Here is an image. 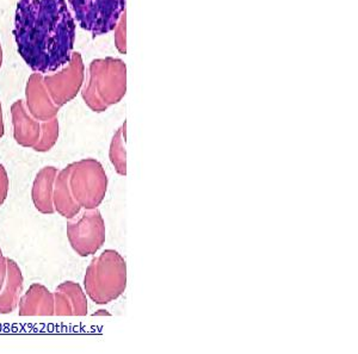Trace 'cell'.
Wrapping results in <instances>:
<instances>
[{
    "mask_svg": "<svg viewBox=\"0 0 358 354\" xmlns=\"http://www.w3.org/2000/svg\"><path fill=\"white\" fill-rule=\"evenodd\" d=\"M10 190V180H8V171L3 163H0V207H3L5 200L8 198Z\"/></svg>",
    "mask_w": 358,
    "mask_h": 354,
    "instance_id": "obj_18",
    "label": "cell"
},
{
    "mask_svg": "<svg viewBox=\"0 0 358 354\" xmlns=\"http://www.w3.org/2000/svg\"><path fill=\"white\" fill-rule=\"evenodd\" d=\"M5 135L4 117H3V106L0 103V139H3Z\"/></svg>",
    "mask_w": 358,
    "mask_h": 354,
    "instance_id": "obj_20",
    "label": "cell"
},
{
    "mask_svg": "<svg viewBox=\"0 0 358 354\" xmlns=\"http://www.w3.org/2000/svg\"><path fill=\"white\" fill-rule=\"evenodd\" d=\"M60 136V123L57 117L41 122V135L33 149L37 153H48L57 143Z\"/></svg>",
    "mask_w": 358,
    "mask_h": 354,
    "instance_id": "obj_16",
    "label": "cell"
},
{
    "mask_svg": "<svg viewBox=\"0 0 358 354\" xmlns=\"http://www.w3.org/2000/svg\"><path fill=\"white\" fill-rule=\"evenodd\" d=\"M126 13H122V16L120 18L117 25L115 30V45L117 47L120 53H127L126 45Z\"/></svg>",
    "mask_w": 358,
    "mask_h": 354,
    "instance_id": "obj_17",
    "label": "cell"
},
{
    "mask_svg": "<svg viewBox=\"0 0 358 354\" xmlns=\"http://www.w3.org/2000/svg\"><path fill=\"white\" fill-rule=\"evenodd\" d=\"M127 92L126 64L115 57L96 59L91 62L89 78L82 97L89 109L102 114L122 101Z\"/></svg>",
    "mask_w": 358,
    "mask_h": 354,
    "instance_id": "obj_2",
    "label": "cell"
},
{
    "mask_svg": "<svg viewBox=\"0 0 358 354\" xmlns=\"http://www.w3.org/2000/svg\"><path fill=\"white\" fill-rule=\"evenodd\" d=\"M126 126L127 122H124L121 128H118L109 147V160L111 165L116 173L122 177L127 175Z\"/></svg>",
    "mask_w": 358,
    "mask_h": 354,
    "instance_id": "obj_15",
    "label": "cell"
},
{
    "mask_svg": "<svg viewBox=\"0 0 358 354\" xmlns=\"http://www.w3.org/2000/svg\"><path fill=\"white\" fill-rule=\"evenodd\" d=\"M13 139L18 146L33 148L41 135V122L29 114L24 101L18 99L11 106Z\"/></svg>",
    "mask_w": 358,
    "mask_h": 354,
    "instance_id": "obj_10",
    "label": "cell"
},
{
    "mask_svg": "<svg viewBox=\"0 0 358 354\" xmlns=\"http://www.w3.org/2000/svg\"><path fill=\"white\" fill-rule=\"evenodd\" d=\"M13 36L25 64L37 73H52L72 57L76 22L66 0H20Z\"/></svg>",
    "mask_w": 358,
    "mask_h": 354,
    "instance_id": "obj_1",
    "label": "cell"
},
{
    "mask_svg": "<svg viewBox=\"0 0 358 354\" xmlns=\"http://www.w3.org/2000/svg\"><path fill=\"white\" fill-rule=\"evenodd\" d=\"M3 59H4V54H3V48H1V45H0V67L3 66Z\"/></svg>",
    "mask_w": 358,
    "mask_h": 354,
    "instance_id": "obj_22",
    "label": "cell"
},
{
    "mask_svg": "<svg viewBox=\"0 0 358 354\" xmlns=\"http://www.w3.org/2000/svg\"><path fill=\"white\" fill-rule=\"evenodd\" d=\"M25 106L29 114L40 122H45L52 118L57 117L60 108L54 104L48 91L43 84L41 73L31 74L25 86Z\"/></svg>",
    "mask_w": 358,
    "mask_h": 354,
    "instance_id": "obj_8",
    "label": "cell"
},
{
    "mask_svg": "<svg viewBox=\"0 0 358 354\" xmlns=\"http://www.w3.org/2000/svg\"><path fill=\"white\" fill-rule=\"evenodd\" d=\"M59 168L54 166L42 167L37 172L31 186V200L37 212L43 215L55 214L53 205V190Z\"/></svg>",
    "mask_w": 358,
    "mask_h": 354,
    "instance_id": "obj_12",
    "label": "cell"
},
{
    "mask_svg": "<svg viewBox=\"0 0 358 354\" xmlns=\"http://www.w3.org/2000/svg\"><path fill=\"white\" fill-rule=\"evenodd\" d=\"M92 316H111V314L106 309H98L92 314Z\"/></svg>",
    "mask_w": 358,
    "mask_h": 354,
    "instance_id": "obj_21",
    "label": "cell"
},
{
    "mask_svg": "<svg viewBox=\"0 0 358 354\" xmlns=\"http://www.w3.org/2000/svg\"><path fill=\"white\" fill-rule=\"evenodd\" d=\"M69 185L74 200L83 210L99 208L106 198L109 180L101 161L92 158L67 165Z\"/></svg>",
    "mask_w": 358,
    "mask_h": 354,
    "instance_id": "obj_4",
    "label": "cell"
},
{
    "mask_svg": "<svg viewBox=\"0 0 358 354\" xmlns=\"http://www.w3.org/2000/svg\"><path fill=\"white\" fill-rule=\"evenodd\" d=\"M21 316H53L54 295L41 283H34L22 295L18 303Z\"/></svg>",
    "mask_w": 358,
    "mask_h": 354,
    "instance_id": "obj_11",
    "label": "cell"
},
{
    "mask_svg": "<svg viewBox=\"0 0 358 354\" xmlns=\"http://www.w3.org/2000/svg\"><path fill=\"white\" fill-rule=\"evenodd\" d=\"M54 210L66 220L73 219L83 209L74 200L69 185V168L67 166L57 172L53 190Z\"/></svg>",
    "mask_w": 358,
    "mask_h": 354,
    "instance_id": "obj_14",
    "label": "cell"
},
{
    "mask_svg": "<svg viewBox=\"0 0 358 354\" xmlns=\"http://www.w3.org/2000/svg\"><path fill=\"white\" fill-rule=\"evenodd\" d=\"M76 20L92 37L113 31L124 13L126 0H69Z\"/></svg>",
    "mask_w": 358,
    "mask_h": 354,
    "instance_id": "obj_6",
    "label": "cell"
},
{
    "mask_svg": "<svg viewBox=\"0 0 358 354\" xmlns=\"http://www.w3.org/2000/svg\"><path fill=\"white\" fill-rule=\"evenodd\" d=\"M6 274H8V258L5 257L3 251L0 249V290L4 285Z\"/></svg>",
    "mask_w": 358,
    "mask_h": 354,
    "instance_id": "obj_19",
    "label": "cell"
},
{
    "mask_svg": "<svg viewBox=\"0 0 358 354\" xmlns=\"http://www.w3.org/2000/svg\"><path fill=\"white\" fill-rule=\"evenodd\" d=\"M24 277L20 265L8 258V274L4 285L0 290V314L8 315L18 308V303L23 293Z\"/></svg>",
    "mask_w": 358,
    "mask_h": 354,
    "instance_id": "obj_13",
    "label": "cell"
},
{
    "mask_svg": "<svg viewBox=\"0 0 358 354\" xmlns=\"http://www.w3.org/2000/svg\"><path fill=\"white\" fill-rule=\"evenodd\" d=\"M66 234L71 249L79 257H92L106 244V222L102 212L98 208L82 210L67 220Z\"/></svg>",
    "mask_w": 358,
    "mask_h": 354,
    "instance_id": "obj_5",
    "label": "cell"
},
{
    "mask_svg": "<svg viewBox=\"0 0 358 354\" xmlns=\"http://www.w3.org/2000/svg\"><path fill=\"white\" fill-rule=\"evenodd\" d=\"M54 295V315L57 316H86L89 301L82 285L66 281L57 286Z\"/></svg>",
    "mask_w": 358,
    "mask_h": 354,
    "instance_id": "obj_9",
    "label": "cell"
},
{
    "mask_svg": "<svg viewBox=\"0 0 358 354\" xmlns=\"http://www.w3.org/2000/svg\"><path fill=\"white\" fill-rule=\"evenodd\" d=\"M85 79V67L82 54L73 52L71 61L57 73L43 77V84L54 104L62 108L73 101L82 90Z\"/></svg>",
    "mask_w": 358,
    "mask_h": 354,
    "instance_id": "obj_7",
    "label": "cell"
},
{
    "mask_svg": "<svg viewBox=\"0 0 358 354\" xmlns=\"http://www.w3.org/2000/svg\"><path fill=\"white\" fill-rule=\"evenodd\" d=\"M128 272L124 258L115 249H106L90 263L84 277L86 296L98 306H106L122 296Z\"/></svg>",
    "mask_w": 358,
    "mask_h": 354,
    "instance_id": "obj_3",
    "label": "cell"
}]
</instances>
